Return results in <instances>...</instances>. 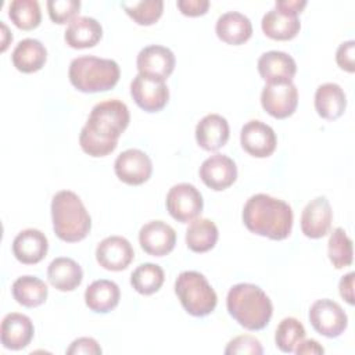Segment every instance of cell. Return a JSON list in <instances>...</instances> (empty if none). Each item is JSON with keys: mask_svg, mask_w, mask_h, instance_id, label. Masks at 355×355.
Masks as SVG:
<instances>
[{"mask_svg": "<svg viewBox=\"0 0 355 355\" xmlns=\"http://www.w3.org/2000/svg\"><path fill=\"white\" fill-rule=\"evenodd\" d=\"M130 114L125 103L111 98L96 104L79 135L82 150L92 157H105L118 146V139L128 128Z\"/></svg>", "mask_w": 355, "mask_h": 355, "instance_id": "obj_1", "label": "cell"}, {"mask_svg": "<svg viewBox=\"0 0 355 355\" xmlns=\"http://www.w3.org/2000/svg\"><path fill=\"white\" fill-rule=\"evenodd\" d=\"M293 219V209L286 201L263 193L251 196L243 208V222L245 227L251 233L270 240L288 237Z\"/></svg>", "mask_w": 355, "mask_h": 355, "instance_id": "obj_2", "label": "cell"}, {"mask_svg": "<svg viewBox=\"0 0 355 355\" xmlns=\"http://www.w3.org/2000/svg\"><path fill=\"white\" fill-rule=\"evenodd\" d=\"M226 306L229 315L247 330H262L273 313L270 298L252 283L234 284L227 293Z\"/></svg>", "mask_w": 355, "mask_h": 355, "instance_id": "obj_3", "label": "cell"}, {"mask_svg": "<svg viewBox=\"0 0 355 355\" xmlns=\"http://www.w3.org/2000/svg\"><path fill=\"white\" fill-rule=\"evenodd\" d=\"M53 229L67 243L83 240L92 229V218L82 200L71 190H61L51 200Z\"/></svg>", "mask_w": 355, "mask_h": 355, "instance_id": "obj_4", "label": "cell"}, {"mask_svg": "<svg viewBox=\"0 0 355 355\" xmlns=\"http://www.w3.org/2000/svg\"><path fill=\"white\" fill-rule=\"evenodd\" d=\"M68 75L79 92L97 93L112 89L119 80L121 69L114 60L82 55L71 61Z\"/></svg>", "mask_w": 355, "mask_h": 355, "instance_id": "obj_5", "label": "cell"}, {"mask_svg": "<svg viewBox=\"0 0 355 355\" xmlns=\"http://www.w3.org/2000/svg\"><path fill=\"white\" fill-rule=\"evenodd\" d=\"M175 293L191 316H207L214 312L218 297L204 275L196 270H184L175 280Z\"/></svg>", "mask_w": 355, "mask_h": 355, "instance_id": "obj_6", "label": "cell"}, {"mask_svg": "<svg viewBox=\"0 0 355 355\" xmlns=\"http://www.w3.org/2000/svg\"><path fill=\"white\" fill-rule=\"evenodd\" d=\"M309 322L319 334L327 338H336L347 329L348 318L338 302L322 298L311 305Z\"/></svg>", "mask_w": 355, "mask_h": 355, "instance_id": "obj_7", "label": "cell"}, {"mask_svg": "<svg viewBox=\"0 0 355 355\" xmlns=\"http://www.w3.org/2000/svg\"><path fill=\"white\" fill-rule=\"evenodd\" d=\"M201 193L190 183H178L166 194V208L173 219L182 223L194 220L202 211Z\"/></svg>", "mask_w": 355, "mask_h": 355, "instance_id": "obj_8", "label": "cell"}, {"mask_svg": "<svg viewBox=\"0 0 355 355\" xmlns=\"http://www.w3.org/2000/svg\"><path fill=\"white\" fill-rule=\"evenodd\" d=\"M261 104L273 118H287L298 105V90L293 80L266 83L261 93Z\"/></svg>", "mask_w": 355, "mask_h": 355, "instance_id": "obj_9", "label": "cell"}, {"mask_svg": "<svg viewBox=\"0 0 355 355\" xmlns=\"http://www.w3.org/2000/svg\"><path fill=\"white\" fill-rule=\"evenodd\" d=\"M114 171L116 178L123 183L139 186L150 179L153 162L144 151L139 148H128L116 157Z\"/></svg>", "mask_w": 355, "mask_h": 355, "instance_id": "obj_10", "label": "cell"}, {"mask_svg": "<svg viewBox=\"0 0 355 355\" xmlns=\"http://www.w3.org/2000/svg\"><path fill=\"white\" fill-rule=\"evenodd\" d=\"M130 94L135 103L147 112L161 111L169 100V89L165 80L137 73L130 83Z\"/></svg>", "mask_w": 355, "mask_h": 355, "instance_id": "obj_11", "label": "cell"}, {"mask_svg": "<svg viewBox=\"0 0 355 355\" xmlns=\"http://www.w3.org/2000/svg\"><path fill=\"white\" fill-rule=\"evenodd\" d=\"M240 143L245 153L257 158L269 157L277 144L275 130L262 121L251 119L241 128Z\"/></svg>", "mask_w": 355, "mask_h": 355, "instance_id": "obj_12", "label": "cell"}, {"mask_svg": "<svg viewBox=\"0 0 355 355\" xmlns=\"http://www.w3.org/2000/svg\"><path fill=\"white\" fill-rule=\"evenodd\" d=\"M175 62L172 50L159 44H151L141 49L136 60L140 75L159 80H165L173 72Z\"/></svg>", "mask_w": 355, "mask_h": 355, "instance_id": "obj_13", "label": "cell"}, {"mask_svg": "<svg viewBox=\"0 0 355 355\" xmlns=\"http://www.w3.org/2000/svg\"><path fill=\"white\" fill-rule=\"evenodd\" d=\"M140 247L153 257L169 254L176 244V232L164 220H151L141 226L139 232Z\"/></svg>", "mask_w": 355, "mask_h": 355, "instance_id": "obj_14", "label": "cell"}, {"mask_svg": "<svg viewBox=\"0 0 355 355\" xmlns=\"http://www.w3.org/2000/svg\"><path fill=\"white\" fill-rule=\"evenodd\" d=\"M135 258L132 244L122 236H108L96 248V259L107 270L119 272L129 266Z\"/></svg>", "mask_w": 355, "mask_h": 355, "instance_id": "obj_15", "label": "cell"}, {"mask_svg": "<svg viewBox=\"0 0 355 355\" xmlns=\"http://www.w3.org/2000/svg\"><path fill=\"white\" fill-rule=\"evenodd\" d=\"M200 178L205 186L220 191L236 182L237 166L230 157L225 154H214L201 164Z\"/></svg>", "mask_w": 355, "mask_h": 355, "instance_id": "obj_16", "label": "cell"}, {"mask_svg": "<svg viewBox=\"0 0 355 355\" xmlns=\"http://www.w3.org/2000/svg\"><path fill=\"white\" fill-rule=\"evenodd\" d=\"M333 211L324 196L311 200L301 214V230L309 239H320L330 230Z\"/></svg>", "mask_w": 355, "mask_h": 355, "instance_id": "obj_17", "label": "cell"}, {"mask_svg": "<svg viewBox=\"0 0 355 355\" xmlns=\"http://www.w3.org/2000/svg\"><path fill=\"white\" fill-rule=\"evenodd\" d=\"M33 323L31 318L24 313L11 312L7 313L1 322L0 338L1 344L7 349L19 351L29 345L33 338Z\"/></svg>", "mask_w": 355, "mask_h": 355, "instance_id": "obj_18", "label": "cell"}, {"mask_svg": "<svg viewBox=\"0 0 355 355\" xmlns=\"http://www.w3.org/2000/svg\"><path fill=\"white\" fill-rule=\"evenodd\" d=\"M49 250V240L37 229H25L19 232L12 241L14 257L25 265L40 262Z\"/></svg>", "mask_w": 355, "mask_h": 355, "instance_id": "obj_19", "label": "cell"}, {"mask_svg": "<svg viewBox=\"0 0 355 355\" xmlns=\"http://www.w3.org/2000/svg\"><path fill=\"white\" fill-rule=\"evenodd\" d=\"M258 72L266 83L293 80L297 72V64L287 53L270 50L259 57Z\"/></svg>", "mask_w": 355, "mask_h": 355, "instance_id": "obj_20", "label": "cell"}, {"mask_svg": "<svg viewBox=\"0 0 355 355\" xmlns=\"http://www.w3.org/2000/svg\"><path fill=\"white\" fill-rule=\"evenodd\" d=\"M229 123L219 114H208L196 126V140L207 151H216L229 140Z\"/></svg>", "mask_w": 355, "mask_h": 355, "instance_id": "obj_21", "label": "cell"}, {"mask_svg": "<svg viewBox=\"0 0 355 355\" xmlns=\"http://www.w3.org/2000/svg\"><path fill=\"white\" fill-rule=\"evenodd\" d=\"M218 37L227 44H243L252 35V25L248 17L239 11L222 14L215 25Z\"/></svg>", "mask_w": 355, "mask_h": 355, "instance_id": "obj_22", "label": "cell"}, {"mask_svg": "<svg viewBox=\"0 0 355 355\" xmlns=\"http://www.w3.org/2000/svg\"><path fill=\"white\" fill-rule=\"evenodd\" d=\"M103 36L101 24L92 17H76L65 29L64 39L72 49L96 46Z\"/></svg>", "mask_w": 355, "mask_h": 355, "instance_id": "obj_23", "label": "cell"}, {"mask_svg": "<svg viewBox=\"0 0 355 355\" xmlns=\"http://www.w3.org/2000/svg\"><path fill=\"white\" fill-rule=\"evenodd\" d=\"M347 107V96L340 85L327 82L320 85L315 92V110L329 121L340 118Z\"/></svg>", "mask_w": 355, "mask_h": 355, "instance_id": "obj_24", "label": "cell"}, {"mask_svg": "<svg viewBox=\"0 0 355 355\" xmlns=\"http://www.w3.org/2000/svg\"><path fill=\"white\" fill-rule=\"evenodd\" d=\"M121 298L119 287L115 282L100 279L87 286L85 291V302L90 311L97 313H107L112 311Z\"/></svg>", "mask_w": 355, "mask_h": 355, "instance_id": "obj_25", "label": "cell"}, {"mask_svg": "<svg viewBox=\"0 0 355 355\" xmlns=\"http://www.w3.org/2000/svg\"><path fill=\"white\" fill-rule=\"evenodd\" d=\"M47 277L50 284L57 290L72 291L82 283L83 272L79 263L72 258L58 257L50 262Z\"/></svg>", "mask_w": 355, "mask_h": 355, "instance_id": "obj_26", "label": "cell"}, {"mask_svg": "<svg viewBox=\"0 0 355 355\" xmlns=\"http://www.w3.org/2000/svg\"><path fill=\"white\" fill-rule=\"evenodd\" d=\"M11 60L18 71L24 73H32L42 69L44 65L47 60V50L37 39L28 37L15 46L11 54Z\"/></svg>", "mask_w": 355, "mask_h": 355, "instance_id": "obj_27", "label": "cell"}, {"mask_svg": "<svg viewBox=\"0 0 355 355\" xmlns=\"http://www.w3.org/2000/svg\"><path fill=\"white\" fill-rule=\"evenodd\" d=\"M263 33L275 40H290L297 36L301 28L298 15H290L276 8L269 10L261 22Z\"/></svg>", "mask_w": 355, "mask_h": 355, "instance_id": "obj_28", "label": "cell"}, {"mask_svg": "<svg viewBox=\"0 0 355 355\" xmlns=\"http://www.w3.org/2000/svg\"><path fill=\"white\" fill-rule=\"evenodd\" d=\"M14 300L26 308H36L42 305L49 294L47 284L36 276H21L11 287Z\"/></svg>", "mask_w": 355, "mask_h": 355, "instance_id": "obj_29", "label": "cell"}, {"mask_svg": "<svg viewBox=\"0 0 355 355\" xmlns=\"http://www.w3.org/2000/svg\"><path fill=\"white\" fill-rule=\"evenodd\" d=\"M218 236V227L211 219L196 218L186 230V244L193 252H207L215 247Z\"/></svg>", "mask_w": 355, "mask_h": 355, "instance_id": "obj_30", "label": "cell"}, {"mask_svg": "<svg viewBox=\"0 0 355 355\" xmlns=\"http://www.w3.org/2000/svg\"><path fill=\"white\" fill-rule=\"evenodd\" d=\"M164 270L157 263H141L130 275V284L143 295L157 293L164 284Z\"/></svg>", "mask_w": 355, "mask_h": 355, "instance_id": "obj_31", "label": "cell"}, {"mask_svg": "<svg viewBox=\"0 0 355 355\" xmlns=\"http://www.w3.org/2000/svg\"><path fill=\"white\" fill-rule=\"evenodd\" d=\"M8 17L14 25L24 31L36 28L42 21V12L36 0H12L8 6Z\"/></svg>", "mask_w": 355, "mask_h": 355, "instance_id": "obj_32", "label": "cell"}, {"mask_svg": "<svg viewBox=\"0 0 355 355\" xmlns=\"http://www.w3.org/2000/svg\"><path fill=\"white\" fill-rule=\"evenodd\" d=\"M329 259L337 269L349 266L352 263V240L347 236L343 227H336L327 243Z\"/></svg>", "mask_w": 355, "mask_h": 355, "instance_id": "obj_33", "label": "cell"}, {"mask_svg": "<svg viewBox=\"0 0 355 355\" xmlns=\"http://www.w3.org/2000/svg\"><path fill=\"white\" fill-rule=\"evenodd\" d=\"M305 338V329L295 318H284L275 333L276 347L282 352H294L295 347Z\"/></svg>", "mask_w": 355, "mask_h": 355, "instance_id": "obj_34", "label": "cell"}, {"mask_svg": "<svg viewBox=\"0 0 355 355\" xmlns=\"http://www.w3.org/2000/svg\"><path fill=\"white\" fill-rule=\"evenodd\" d=\"M121 6L126 14L139 25H153L159 19L164 11L162 0H141V1H123Z\"/></svg>", "mask_w": 355, "mask_h": 355, "instance_id": "obj_35", "label": "cell"}, {"mask_svg": "<svg viewBox=\"0 0 355 355\" xmlns=\"http://www.w3.org/2000/svg\"><path fill=\"white\" fill-rule=\"evenodd\" d=\"M47 10L50 19L55 24H67L76 18L80 10L79 0H49Z\"/></svg>", "mask_w": 355, "mask_h": 355, "instance_id": "obj_36", "label": "cell"}, {"mask_svg": "<svg viewBox=\"0 0 355 355\" xmlns=\"http://www.w3.org/2000/svg\"><path fill=\"white\" fill-rule=\"evenodd\" d=\"M226 355L233 354H251V355H261L263 354L262 345L258 338L254 336L245 334V336H237L233 340L227 343V347L225 348Z\"/></svg>", "mask_w": 355, "mask_h": 355, "instance_id": "obj_37", "label": "cell"}, {"mask_svg": "<svg viewBox=\"0 0 355 355\" xmlns=\"http://www.w3.org/2000/svg\"><path fill=\"white\" fill-rule=\"evenodd\" d=\"M354 53H355V42L354 40L344 42L338 46L337 53H336V61L341 69H344L347 72L355 71Z\"/></svg>", "mask_w": 355, "mask_h": 355, "instance_id": "obj_38", "label": "cell"}, {"mask_svg": "<svg viewBox=\"0 0 355 355\" xmlns=\"http://www.w3.org/2000/svg\"><path fill=\"white\" fill-rule=\"evenodd\" d=\"M101 347L98 343L92 337H79L73 340L67 349L68 355H76V354H87V355H98L101 354Z\"/></svg>", "mask_w": 355, "mask_h": 355, "instance_id": "obj_39", "label": "cell"}, {"mask_svg": "<svg viewBox=\"0 0 355 355\" xmlns=\"http://www.w3.org/2000/svg\"><path fill=\"white\" fill-rule=\"evenodd\" d=\"M178 8L183 15L198 17L204 15L209 7L208 0H178Z\"/></svg>", "mask_w": 355, "mask_h": 355, "instance_id": "obj_40", "label": "cell"}, {"mask_svg": "<svg viewBox=\"0 0 355 355\" xmlns=\"http://www.w3.org/2000/svg\"><path fill=\"white\" fill-rule=\"evenodd\" d=\"M305 6H306L305 0H276L275 3L276 10L290 15H298Z\"/></svg>", "mask_w": 355, "mask_h": 355, "instance_id": "obj_41", "label": "cell"}, {"mask_svg": "<svg viewBox=\"0 0 355 355\" xmlns=\"http://www.w3.org/2000/svg\"><path fill=\"white\" fill-rule=\"evenodd\" d=\"M354 272L347 273L345 276L341 277L338 288H340V295L349 304H354Z\"/></svg>", "mask_w": 355, "mask_h": 355, "instance_id": "obj_42", "label": "cell"}, {"mask_svg": "<svg viewBox=\"0 0 355 355\" xmlns=\"http://www.w3.org/2000/svg\"><path fill=\"white\" fill-rule=\"evenodd\" d=\"M295 354L302 355V354H323L324 349L323 347L316 341V340H302L294 349Z\"/></svg>", "mask_w": 355, "mask_h": 355, "instance_id": "obj_43", "label": "cell"}]
</instances>
